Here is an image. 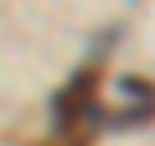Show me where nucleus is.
Segmentation results:
<instances>
[{
	"label": "nucleus",
	"mask_w": 155,
	"mask_h": 146,
	"mask_svg": "<svg viewBox=\"0 0 155 146\" xmlns=\"http://www.w3.org/2000/svg\"><path fill=\"white\" fill-rule=\"evenodd\" d=\"M91 96H96V68L87 64V68H78L73 78H68V82H64L55 96H50V114H55V128H59V132L87 128V123L96 128L105 110H101Z\"/></svg>",
	"instance_id": "nucleus-1"
},
{
	"label": "nucleus",
	"mask_w": 155,
	"mask_h": 146,
	"mask_svg": "<svg viewBox=\"0 0 155 146\" xmlns=\"http://www.w3.org/2000/svg\"><path fill=\"white\" fill-rule=\"evenodd\" d=\"M119 96L132 101V105H155V87H150L146 78H132V73H123V78H119Z\"/></svg>",
	"instance_id": "nucleus-2"
},
{
	"label": "nucleus",
	"mask_w": 155,
	"mask_h": 146,
	"mask_svg": "<svg viewBox=\"0 0 155 146\" xmlns=\"http://www.w3.org/2000/svg\"><path fill=\"white\" fill-rule=\"evenodd\" d=\"M150 119H155V105H128V110L114 114L110 123H114V128H146Z\"/></svg>",
	"instance_id": "nucleus-3"
},
{
	"label": "nucleus",
	"mask_w": 155,
	"mask_h": 146,
	"mask_svg": "<svg viewBox=\"0 0 155 146\" xmlns=\"http://www.w3.org/2000/svg\"><path fill=\"white\" fill-rule=\"evenodd\" d=\"M73 146H87V141H73Z\"/></svg>",
	"instance_id": "nucleus-4"
}]
</instances>
